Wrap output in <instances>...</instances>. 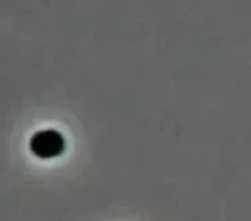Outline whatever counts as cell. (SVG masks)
Instances as JSON below:
<instances>
[{
    "mask_svg": "<svg viewBox=\"0 0 251 221\" xmlns=\"http://www.w3.org/2000/svg\"><path fill=\"white\" fill-rule=\"evenodd\" d=\"M30 151L38 159H55V157L61 155L66 149V140L58 130L46 129L36 132L33 137L30 138Z\"/></svg>",
    "mask_w": 251,
    "mask_h": 221,
    "instance_id": "6da1fadb",
    "label": "cell"
}]
</instances>
